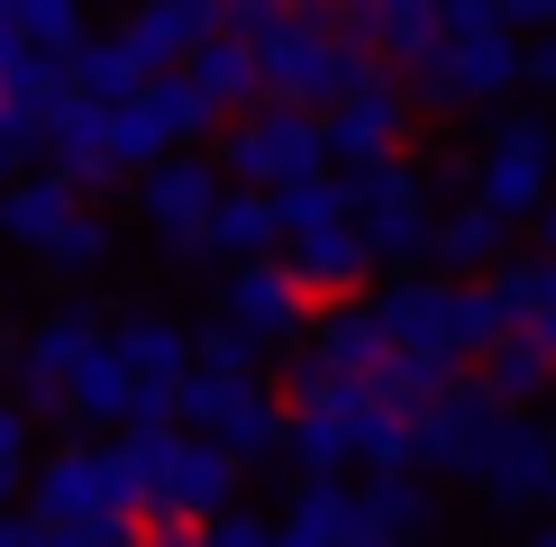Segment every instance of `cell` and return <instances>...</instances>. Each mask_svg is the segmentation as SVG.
<instances>
[{"instance_id": "1", "label": "cell", "mask_w": 556, "mask_h": 547, "mask_svg": "<svg viewBox=\"0 0 556 547\" xmlns=\"http://www.w3.org/2000/svg\"><path fill=\"white\" fill-rule=\"evenodd\" d=\"M383 319H392V347L429 374H466V365L493 347V302H483L475 274H402L392 292H375Z\"/></svg>"}, {"instance_id": "2", "label": "cell", "mask_w": 556, "mask_h": 547, "mask_svg": "<svg viewBox=\"0 0 556 547\" xmlns=\"http://www.w3.org/2000/svg\"><path fill=\"white\" fill-rule=\"evenodd\" d=\"M256 55H265V91L311 101V110H329L338 91H356L375 74V46L346 37V0H292V10L256 37Z\"/></svg>"}, {"instance_id": "3", "label": "cell", "mask_w": 556, "mask_h": 547, "mask_svg": "<svg viewBox=\"0 0 556 547\" xmlns=\"http://www.w3.org/2000/svg\"><path fill=\"white\" fill-rule=\"evenodd\" d=\"M456 474H466L493 511H539V501H556V438H547V420H529L520 402H493L475 420L466 456H456Z\"/></svg>"}, {"instance_id": "4", "label": "cell", "mask_w": 556, "mask_h": 547, "mask_svg": "<svg viewBox=\"0 0 556 547\" xmlns=\"http://www.w3.org/2000/svg\"><path fill=\"white\" fill-rule=\"evenodd\" d=\"M219 119L228 110L182 74V64H155L128 101H110V155H119V174H137V165H155V155H174V147H201Z\"/></svg>"}, {"instance_id": "5", "label": "cell", "mask_w": 556, "mask_h": 547, "mask_svg": "<svg viewBox=\"0 0 556 547\" xmlns=\"http://www.w3.org/2000/svg\"><path fill=\"white\" fill-rule=\"evenodd\" d=\"M520 18H502V28H466V37H438L420 64H402L410 74V101L429 110H493L520 91Z\"/></svg>"}, {"instance_id": "6", "label": "cell", "mask_w": 556, "mask_h": 547, "mask_svg": "<svg viewBox=\"0 0 556 547\" xmlns=\"http://www.w3.org/2000/svg\"><path fill=\"white\" fill-rule=\"evenodd\" d=\"M319 165H338L329 155V110L283 101V91L247 101V119L219 137V174H238V182H292V174H319Z\"/></svg>"}, {"instance_id": "7", "label": "cell", "mask_w": 556, "mask_h": 547, "mask_svg": "<svg viewBox=\"0 0 556 547\" xmlns=\"http://www.w3.org/2000/svg\"><path fill=\"white\" fill-rule=\"evenodd\" d=\"M346 219L375 238L383 265H429V228H438V201L420 165L402 155H375V165H346Z\"/></svg>"}, {"instance_id": "8", "label": "cell", "mask_w": 556, "mask_h": 547, "mask_svg": "<svg viewBox=\"0 0 556 547\" xmlns=\"http://www.w3.org/2000/svg\"><path fill=\"white\" fill-rule=\"evenodd\" d=\"M283 420H292V402L265 393L256 374H228V365H192V374H182V429H211V438L238 447L247 466L283 456Z\"/></svg>"}, {"instance_id": "9", "label": "cell", "mask_w": 556, "mask_h": 547, "mask_svg": "<svg viewBox=\"0 0 556 547\" xmlns=\"http://www.w3.org/2000/svg\"><path fill=\"white\" fill-rule=\"evenodd\" d=\"M556 192V119L547 110H511V119H493L475 155V201H493V211L511 219H539V201Z\"/></svg>"}, {"instance_id": "10", "label": "cell", "mask_w": 556, "mask_h": 547, "mask_svg": "<svg viewBox=\"0 0 556 547\" xmlns=\"http://www.w3.org/2000/svg\"><path fill=\"white\" fill-rule=\"evenodd\" d=\"M219 310L238 319V329H256V347H301V338H311V319H319V292L301 283V274L283 265V246H274V256H238L219 274Z\"/></svg>"}, {"instance_id": "11", "label": "cell", "mask_w": 556, "mask_h": 547, "mask_svg": "<svg viewBox=\"0 0 556 547\" xmlns=\"http://www.w3.org/2000/svg\"><path fill=\"white\" fill-rule=\"evenodd\" d=\"M219 192H228V174L211 165V155H182L174 147V155H155V165H137V219L155 228L165 256H192V246H201Z\"/></svg>"}, {"instance_id": "12", "label": "cell", "mask_w": 556, "mask_h": 547, "mask_svg": "<svg viewBox=\"0 0 556 547\" xmlns=\"http://www.w3.org/2000/svg\"><path fill=\"white\" fill-rule=\"evenodd\" d=\"M101 338V310L91 302H64V310H46L37 329H28V347L10 356V374H18V402L37 410V420H64V374H74V356Z\"/></svg>"}, {"instance_id": "13", "label": "cell", "mask_w": 556, "mask_h": 547, "mask_svg": "<svg viewBox=\"0 0 556 547\" xmlns=\"http://www.w3.org/2000/svg\"><path fill=\"white\" fill-rule=\"evenodd\" d=\"M402 137H410V91L383 74H365L356 91H338L329 101V155L338 165H375V155H402Z\"/></svg>"}, {"instance_id": "14", "label": "cell", "mask_w": 556, "mask_h": 547, "mask_svg": "<svg viewBox=\"0 0 556 547\" xmlns=\"http://www.w3.org/2000/svg\"><path fill=\"white\" fill-rule=\"evenodd\" d=\"M28 501H37L46 520H74V511H101V501H137V484H128V456L119 447L74 438V447H55L28 474Z\"/></svg>"}, {"instance_id": "15", "label": "cell", "mask_w": 556, "mask_h": 547, "mask_svg": "<svg viewBox=\"0 0 556 547\" xmlns=\"http://www.w3.org/2000/svg\"><path fill=\"white\" fill-rule=\"evenodd\" d=\"M238 484H247V456H238V447H219L211 429H182L165 484L137 501V511H192V520H211L219 501H238Z\"/></svg>"}, {"instance_id": "16", "label": "cell", "mask_w": 556, "mask_h": 547, "mask_svg": "<svg viewBox=\"0 0 556 547\" xmlns=\"http://www.w3.org/2000/svg\"><path fill=\"white\" fill-rule=\"evenodd\" d=\"M283 265L319 292V302H338V292H365V283H375L383 256H375V238H365L356 219H319V228H292V238H283Z\"/></svg>"}, {"instance_id": "17", "label": "cell", "mask_w": 556, "mask_h": 547, "mask_svg": "<svg viewBox=\"0 0 556 547\" xmlns=\"http://www.w3.org/2000/svg\"><path fill=\"white\" fill-rule=\"evenodd\" d=\"M311 356H319V365H338V374H356V383H375L402 347H392L383 302H365V292H338V302L311 319Z\"/></svg>"}, {"instance_id": "18", "label": "cell", "mask_w": 556, "mask_h": 547, "mask_svg": "<svg viewBox=\"0 0 556 547\" xmlns=\"http://www.w3.org/2000/svg\"><path fill=\"white\" fill-rule=\"evenodd\" d=\"M46 165H64L91 192V182H119V155H110V101H91L74 82L55 110H46Z\"/></svg>"}, {"instance_id": "19", "label": "cell", "mask_w": 556, "mask_h": 547, "mask_svg": "<svg viewBox=\"0 0 556 547\" xmlns=\"http://www.w3.org/2000/svg\"><path fill=\"white\" fill-rule=\"evenodd\" d=\"M283 547H365V493L346 474H301L283 501Z\"/></svg>"}, {"instance_id": "20", "label": "cell", "mask_w": 556, "mask_h": 547, "mask_svg": "<svg viewBox=\"0 0 556 547\" xmlns=\"http://www.w3.org/2000/svg\"><path fill=\"white\" fill-rule=\"evenodd\" d=\"M511 211H493V201H447L438 211V228H429V265H447V274H493L502 256H511Z\"/></svg>"}, {"instance_id": "21", "label": "cell", "mask_w": 556, "mask_h": 547, "mask_svg": "<svg viewBox=\"0 0 556 547\" xmlns=\"http://www.w3.org/2000/svg\"><path fill=\"white\" fill-rule=\"evenodd\" d=\"M74 211H83V182L64 174V165H46V174H10V182H0V238L28 246V256H37V246L55 238Z\"/></svg>"}, {"instance_id": "22", "label": "cell", "mask_w": 556, "mask_h": 547, "mask_svg": "<svg viewBox=\"0 0 556 547\" xmlns=\"http://www.w3.org/2000/svg\"><path fill=\"white\" fill-rule=\"evenodd\" d=\"M128 393H137V365L119 338H91V347L74 356V374H64V420H83V429H101V420H128Z\"/></svg>"}, {"instance_id": "23", "label": "cell", "mask_w": 556, "mask_h": 547, "mask_svg": "<svg viewBox=\"0 0 556 547\" xmlns=\"http://www.w3.org/2000/svg\"><path fill=\"white\" fill-rule=\"evenodd\" d=\"M274 246H283V211H274V182H247V192H219V211H211V228H201V246H192V256L238 265V256H274Z\"/></svg>"}, {"instance_id": "24", "label": "cell", "mask_w": 556, "mask_h": 547, "mask_svg": "<svg viewBox=\"0 0 556 547\" xmlns=\"http://www.w3.org/2000/svg\"><path fill=\"white\" fill-rule=\"evenodd\" d=\"M211 28H219V0H137V10H128V46H137L147 74H155V64H182Z\"/></svg>"}, {"instance_id": "25", "label": "cell", "mask_w": 556, "mask_h": 547, "mask_svg": "<svg viewBox=\"0 0 556 547\" xmlns=\"http://www.w3.org/2000/svg\"><path fill=\"white\" fill-rule=\"evenodd\" d=\"M182 74H192L201 91H211L219 110H247V101H265V55H256V37H238V28H211L182 55Z\"/></svg>"}, {"instance_id": "26", "label": "cell", "mask_w": 556, "mask_h": 547, "mask_svg": "<svg viewBox=\"0 0 556 547\" xmlns=\"http://www.w3.org/2000/svg\"><path fill=\"white\" fill-rule=\"evenodd\" d=\"M365 538H429L438 530V493L410 466H365Z\"/></svg>"}, {"instance_id": "27", "label": "cell", "mask_w": 556, "mask_h": 547, "mask_svg": "<svg viewBox=\"0 0 556 547\" xmlns=\"http://www.w3.org/2000/svg\"><path fill=\"white\" fill-rule=\"evenodd\" d=\"M110 338L128 347L137 374H192V319H174L165 302H137L110 319Z\"/></svg>"}, {"instance_id": "28", "label": "cell", "mask_w": 556, "mask_h": 547, "mask_svg": "<svg viewBox=\"0 0 556 547\" xmlns=\"http://www.w3.org/2000/svg\"><path fill=\"white\" fill-rule=\"evenodd\" d=\"M483 383H493L502 402H547V383H556V347H547V329H502L493 347H483Z\"/></svg>"}, {"instance_id": "29", "label": "cell", "mask_w": 556, "mask_h": 547, "mask_svg": "<svg viewBox=\"0 0 556 547\" xmlns=\"http://www.w3.org/2000/svg\"><path fill=\"white\" fill-rule=\"evenodd\" d=\"M110 246H119V238H110V219L101 211H74L55 238L37 246V274H55V283H91V274L110 265Z\"/></svg>"}, {"instance_id": "30", "label": "cell", "mask_w": 556, "mask_h": 547, "mask_svg": "<svg viewBox=\"0 0 556 547\" xmlns=\"http://www.w3.org/2000/svg\"><path fill=\"white\" fill-rule=\"evenodd\" d=\"M74 82L91 91V101H128L137 82H147V64H137V46H128V28L119 37H74Z\"/></svg>"}, {"instance_id": "31", "label": "cell", "mask_w": 556, "mask_h": 547, "mask_svg": "<svg viewBox=\"0 0 556 547\" xmlns=\"http://www.w3.org/2000/svg\"><path fill=\"white\" fill-rule=\"evenodd\" d=\"M274 211H283V238H292V228H319V219H346V182L329 165L292 174V182H274Z\"/></svg>"}, {"instance_id": "32", "label": "cell", "mask_w": 556, "mask_h": 547, "mask_svg": "<svg viewBox=\"0 0 556 547\" xmlns=\"http://www.w3.org/2000/svg\"><path fill=\"white\" fill-rule=\"evenodd\" d=\"M174 438H182V420H128L119 456H128V484H137V501H147L155 484H165V466H174Z\"/></svg>"}, {"instance_id": "33", "label": "cell", "mask_w": 556, "mask_h": 547, "mask_svg": "<svg viewBox=\"0 0 556 547\" xmlns=\"http://www.w3.org/2000/svg\"><path fill=\"white\" fill-rule=\"evenodd\" d=\"M256 329H238V319H228V310H211V319H201V329H192V365H228V374H256Z\"/></svg>"}, {"instance_id": "34", "label": "cell", "mask_w": 556, "mask_h": 547, "mask_svg": "<svg viewBox=\"0 0 556 547\" xmlns=\"http://www.w3.org/2000/svg\"><path fill=\"white\" fill-rule=\"evenodd\" d=\"M483 302H493V329H539V283H529V256H502L493 283H483Z\"/></svg>"}, {"instance_id": "35", "label": "cell", "mask_w": 556, "mask_h": 547, "mask_svg": "<svg viewBox=\"0 0 556 547\" xmlns=\"http://www.w3.org/2000/svg\"><path fill=\"white\" fill-rule=\"evenodd\" d=\"M201 538H219V547H265V538H283V520L247 511V501H219V511L201 520Z\"/></svg>"}, {"instance_id": "36", "label": "cell", "mask_w": 556, "mask_h": 547, "mask_svg": "<svg viewBox=\"0 0 556 547\" xmlns=\"http://www.w3.org/2000/svg\"><path fill=\"white\" fill-rule=\"evenodd\" d=\"M0 10H10V18H28V28H37V37H55V46H74V37L91 28V18H83V0H0Z\"/></svg>"}, {"instance_id": "37", "label": "cell", "mask_w": 556, "mask_h": 547, "mask_svg": "<svg viewBox=\"0 0 556 547\" xmlns=\"http://www.w3.org/2000/svg\"><path fill=\"white\" fill-rule=\"evenodd\" d=\"M420 182H429V201H438V211H447V201H466V192H475V165H466V155H447V147H438L429 165H420Z\"/></svg>"}, {"instance_id": "38", "label": "cell", "mask_w": 556, "mask_h": 547, "mask_svg": "<svg viewBox=\"0 0 556 547\" xmlns=\"http://www.w3.org/2000/svg\"><path fill=\"white\" fill-rule=\"evenodd\" d=\"M283 10H292V0H219V28H238V37H265Z\"/></svg>"}, {"instance_id": "39", "label": "cell", "mask_w": 556, "mask_h": 547, "mask_svg": "<svg viewBox=\"0 0 556 547\" xmlns=\"http://www.w3.org/2000/svg\"><path fill=\"white\" fill-rule=\"evenodd\" d=\"M28 420H37L28 402H10V393H0V466H28Z\"/></svg>"}, {"instance_id": "40", "label": "cell", "mask_w": 556, "mask_h": 547, "mask_svg": "<svg viewBox=\"0 0 556 547\" xmlns=\"http://www.w3.org/2000/svg\"><path fill=\"white\" fill-rule=\"evenodd\" d=\"M520 82H539V91H556V18H547V28L529 37V46H520Z\"/></svg>"}, {"instance_id": "41", "label": "cell", "mask_w": 556, "mask_h": 547, "mask_svg": "<svg viewBox=\"0 0 556 547\" xmlns=\"http://www.w3.org/2000/svg\"><path fill=\"white\" fill-rule=\"evenodd\" d=\"M502 10H511V18H529V28H547V18H556V0H502Z\"/></svg>"}, {"instance_id": "42", "label": "cell", "mask_w": 556, "mask_h": 547, "mask_svg": "<svg viewBox=\"0 0 556 547\" xmlns=\"http://www.w3.org/2000/svg\"><path fill=\"white\" fill-rule=\"evenodd\" d=\"M539 246H556V192L539 201Z\"/></svg>"}, {"instance_id": "43", "label": "cell", "mask_w": 556, "mask_h": 547, "mask_svg": "<svg viewBox=\"0 0 556 547\" xmlns=\"http://www.w3.org/2000/svg\"><path fill=\"white\" fill-rule=\"evenodd\" d=\"M10 493H28V466H0V501Z\"/></svg>"}, {"instance_id": "44", "label": "cell", "mask_w": 556, "mask_h": 547, "mask_svg": "<svg viewBox=\"0 0 556 547\" xmlns=\"http://www.w3.org/2000/svg\"><path fill=\"white\" fill-rule=\"evenodd\" d=\"M10 338H18V329H10V310H0V365H10V356H18V347H10Z\"/></svg>"}, {"instance_id": "45", "label": "cell", "mask_w": 556, "mask_h": 547, "mask_svg": "<svg viewBox=\"0 0 556 547\" xmlns=\"http://www.w3.org/2000/svg\"><path fill=\"white\" fill-rule=\"evenodd\" d=\"M10 174H18V155H10V147H0V182H10Z\"/></svg>"}, {"instance_id": "46", "label": "cell", "mask_w": 556, "mask_h": 547, "mask_svg": "<svg viewBox=\"0 0 556 547\" xmlns=\"http://www.w3.org/2000/svg\"><path fill=\"white\" fill-rule=\"evenodd\" d=\"M547 438H556V420H547Z\"/></svg>"}, {"instance_id": "47", "label": "cell", "mask_w": 556, "mask_h": 547, "mask_svg": "<svg viewBox=\"0 0 556 547\" xmlns=\"http://www.w3.org/2000/svg\"><path fill=\"white\" fill-rule=\"evenodd\" d=\"M547 538H556V520H547Z\"/></svg>"}]
</instances>
